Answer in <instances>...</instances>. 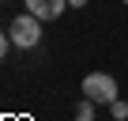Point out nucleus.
Returning <instances> with one entry per match:
<instances>
[{
  "label": "nucleus",
  "mask_w": 128,
  "mask_h": 121,
  "mask_svg": "<svg viewBox=\"0 0 128 121\" xmlns=\"http://www.w3.org/2000/svg\"><path fill=\"white\" fill-rule=\"evenodd\" d=\"M8 34H12V45H19V49H34L38 42H42V19L38 15H15L12 19V27H8Z\"/></svg>",
  "instance_id": "1"
},
{
  "label": "nucleus",
  "mask_w": 128,
  "mask_h": 121,
  "mask_svg": "<svg viewBox=\"0 0 128 121\" xmlns=\"http://www.w3.org/2000/svg\"><path fill=\"white\" fill-rule=\"evenodd\" d=\"M83 95L94 98V102H102V106H109L117 98V80L109 72H87L83 76Z\"/></svg>",
  "instance_id": "2"
},
{
  "label": "nucleus",
  "mask_w": 128,
  "mask_h": 121,
  "mask_svg": "<svg viewBox=\"0 0 128 121\" xmlns=\"http://www.w3.org/2000/svg\"><path fill=\"white\" fill-rule=\"evenodd\" d=\"M23 4H26V12H30V15H38L42 23H53V19H60V15H64L68 0H23Z\"/></svg>",
  "instance_id": "3"
},
{
  "label": "nucleus",
  "mask_w": 128,
  "mask_h": 121,
  "mask_svg": "<svg viewBox=\"0 0 128 121\" xmlns=\"http://www.w3.org/2000/svg\"><path fill=\"white\" fill-rule=\"evenodd\" d=\"M94 106H98V102L83 95V98H79V106H76V121H94Z\"/></svg>",
  "instance_id": "4"
},
{
  "label": "nucleus",
  "mask_w": 128,
  "mask_h": 121,
  "mask_svg": "<svg viewBox=\"0 0 128 121\" xmlns=\"http://www.w3.org/2000/svg\"><path fill=\"white\" fill-rule=\"evenodd\" d=\"M109 113H113L117 121H124V117H128V102H124V98H113V102H109Z\"/></svg>",
  "instance_id": "5"
},
{
  "label": "nucleus",
  "mask_w": 128,
  "mask_h": 121,
  "mask_svg": "<svg viewBox=\"0 0 128 121\" xmlns=\"http://www.w3.org/2000/svg\"><path fill=\"white\" fill-rule=\"evenodd\" d=\"M8 45H12V34H8V30H0V60L8 57Z\"/></svg>",
  "instance_id": "6"
},
{
  "label": "nucleus",
  "mask_w": 128,
  "mask_h": 121,
  "mask_svg": "<svg viewBox=\"0 0 128 121\" xmlns=\"http://www.w3.org/2000/svg\"><path fill=\"white\" fill-rule=\"evenodd\" d=\"M87 4V0H68V8H83Z\"/></svg>",
  "instance_id": "7"
},
{
  "label": "nucleus",
  "mask_w": 128,
  "mask_h": 121,
  "mask_svg": "<svg viewBox=\"0 0 128 121\" xmlns=\"http://www.w3.org/2000/svg\"><path fill=\"white\" fill-rule=\"evenodd\" d=\"M124 4H128V0H124Z\"/></svg>",
  "instance_id": "8"
}]
</instances>
